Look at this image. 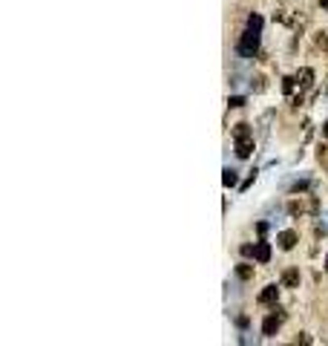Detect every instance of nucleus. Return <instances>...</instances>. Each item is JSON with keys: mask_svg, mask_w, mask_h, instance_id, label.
Listing matches in <instances>:
<instances>
[{"mask_svg": "<svg viewBox=\"0 0 328 346\" xmlns=\"http://www.w3.org/2000/svg\"><path fill=\"white\" fill-rule=\"evenodd\" d=\"M259 35H262V17L250 15L247 17V29L242 35V41H239V55L253 58V52L259 49Z\"/></svg>", "mask_w": 328, "mask_h": 346, "instance_id": "nucleus-1", "label": "nucleus"}, {"mask_svg": "<svg viewBox=\"0 0 328 346\" xmlns=\"http://www.w3.org/2000/svg\"><path fill=\"white\" fill-rule=\"evenodd\" d=\"M279 323H282V314H268L262 320V335L265 338H271V335H277Z\"/></svg>", "mask_w": 328, "mask_h": 346, "instance_id": "nucleus-2", "label": "nucleus"}, {"mask_svg": "<svg viewBox=\"0 0 328 346\" xmlns=\"http://www.w3.org/2000/svg\"><path fill=\"white\" fill-rule=\"evenodd\" d=\"M250 153H253V136L236 139V156H239V159H247Z\"/></svg>", "mask_w": 328, "mask_h": 346, "instance_id": "nucleus-3", "label": "nucleus"}, {"mask_svg": "<svg viewBox=\"0 0 328 346\" xmlns=\"http://www.w3.org/2000/svg\"><path fill=\"white\" fill-rule=\"evenodd\" d=\"M253 257H256V263H268V260H271V246H268L265 240H259V243L253 246Z\"/></svg>", "mask_w": 328, "mask_h": 346, "instance_id": "nucleus-4", "label": "nucleus"}, {"mask_svg": "<svg viewBox=\"0 0 328 346\" xmlns=\"http://www.w3.org/2000/svg\"><path fill=\"white\" fill-rule=\"evenodd\" d=\"M277 243H279L282 251H291V248L296 246V234H294V231H282V234L277 237Z\"/></svg>", "mask_w": 328, "mask_h": 346, "instance_id": "nucleus-5", "label": "nucleus"}, {"mask_svg": "<svg viewBox=\"0 0 328 346\" xmlns=\"http://www.w3.org/2000/svg\"><path fill=\"white\" fill-rule=\"evenodd\" d=\"M277 297H279V289L274 286V283H271V286H265V289H262V295H259V303H274Z\"/></svg>", "mask_w": 328, "mask_h": 346, "instance_id": "nucleus-6", "label": "nucleus"}, {"mask_svg": "<svg viewBox=\"0 0 328 346\" xmlns=\"http://www.w3.org/2000/svg\"><path fill=\"white\" fill-rule=\"evenodd\" d=\"M222 182H225L228 188L239 185V170H233V167H225V176H222Z\"/></svg>", "mask_w": 328, "mask_h": 346, "instance_id": "nucleus-7", "label": "nucleus"}, {"mask_svg": "<svg viewBox=\"0 0 328 346\" xmlns=\"http://www.w3.org/2000/svg\"><path fill=\"white\" fill-rule=\"evenodd\" d=\"M282 283H285V286H296V283H299V271H296V268H288L285 277H282Z\"/></svg>", "mask_w": 328, "mask_h": 346, "instance_id": "nucleus-8", "label": "nucleus"}, {"mask_svg": "<svg viewBox=\"0 0 328 346\" xmlns=\"http://www.w3.org/2000/svg\"><path fill=\"white\" fill-rule=\"evenodd\" d=\"M245 136H250V124L242 121V124H236V127H233V139H245Z\"/></svg>", "mask_w": 328, "mask_h": 346, "instance_id": "nucleus-9", "label": "nucleus"}, {"mask_svg": "<svg viewBox=\"0 0 328 346\" xmlns=\"http://www.w3.org/2000/svg\"><path fill=\"white\" fill-rule=\"evenodd\" d=\"M311 78H314L311 69H302V72L296 75V84H299V87H308V84H311Z\"/></svg>", "mask_w": 328, "mask_h": 346, "instance_id": "nucleus-10", "label": "nucleus"}, {"mask_svg": "<svg viewBox=\"0 0 328 346\" xmlns=\"http://www.w3.org/2000/svg\"><path fill=\"white\" fill-rule=\"evenodd\" d=\"M250 274H253V268H250L247 263H239V265H236V277H242V280H247Z\"/></svg>", "mask_w": 328, "mask_h": 346, "instance_id": "nucleus-11", "label": "nucleus"}, {"mask_svg": "<svg viewBox=\"0 0 328 346\" xmlns=\"http://www.w3.org/2000/svg\"><path fill=\"white\" fill-rule=\"evenodd\" d=\"M294 84H296V78H285V84H282V90H285V93H291V90H294Z\"/></svg>", "mask_w": 328, "mask_h": 346, "instance_id": "nucleus-12", "label": "nucleus"}, {"mask_svg": "<svg viewBox=\"0 0 328 346\" xmlns=\"http://www.w3.org/2000/svg\"><path fill=\"white\" fill-rule=\"evenodd\" d=\"M228 104H230V107H242V104H245V99H242V96H233Z\"/></svg>", "mask_w": 328, "mask_h": 346, "instance_id": "nucleus-13", "label": "nucleus"}, {"mask_svg": "<svg viewBox=\"0 0 328 346\" xmlns=\"http://www.w3.org/2000/svg\"><path fill=\"white\" fill-rule=\"evenodd\" d=\"M323 133H326V136H328V121H326V124H323Z\"/></svg>", "mask_w": 328, "mask_h": 346, "instance_id": "nucleus-14", "label": "nucleus"}, {"mask_svg": "<svg viewBox=\"0 0 328 346\" xmlns=\"http://www.w3.org/2000/svg\"><path fill=\"white\" fill-rule=\"evenodd\" d=\"M320 3H323V9H328V0H320Z\"/></svg>", "mask_w": 328, "mask_h": 346, "instance_id": "nucleus-15", "label": "nucleus"}, {"mask_svg": "<svg viewBox=\"0 0 328 346\" xmlns=\"http://www.w3.org/2000/svg\"><path fill=\"white\" fill-rule=\"evenodd\" d=\"M326 268H328V257H326Z\"/></svg>", "mask_w": 328, "mask_h": 346, "instance_id": "nucleus-16", "label": "nucleus"}]
</instances>
